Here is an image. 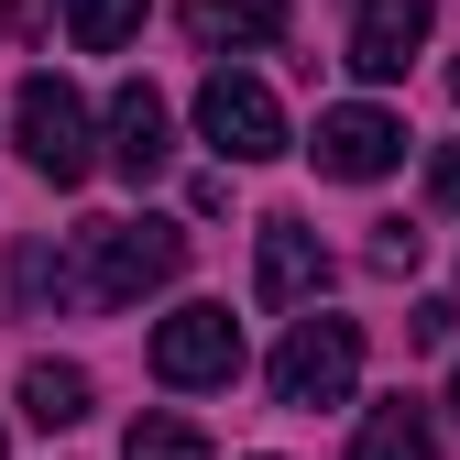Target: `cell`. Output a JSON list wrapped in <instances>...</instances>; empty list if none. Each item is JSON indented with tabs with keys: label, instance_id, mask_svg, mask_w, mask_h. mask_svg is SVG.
I'll list each match as a JSON object with an SVG mask.
<instances>
[{
	"label": "cell",
	"instance_id": "obj_1",
	"mask_svg": "<svg viewBox=\"0 0 460 460\" xmlns=\"http://www.w3.org/2000/svg\"><path fill=\"white\" fill-rule=\"evenodd\" d=\"M176 274H187V230L176 219H88L66 296L77 307H132V296H154V285H176Z\"/></svg>",
	"mask_w": 460,
	"mask_h": 460
},
{
	"label": "cell",
	"instance_id": "obj_16",
	"mask_svg": "<svg viewBox=\"0 0 460 460\" xmlns=\"http://www.w3.org/2000/svg\"><path fill=\"white\" fill-rule=\"evenodd\" d=\"M428 187H438V208H460V143L438 154V176H428Z\"/></svg>",
	"mask_w": 460,
	"mask_h": 460
},
{
	"label": "cell",
	"instance_id": "obj_5",
	"mask_svg": "<svg viewBox=\"0 0 460 460\" xmlns=\"http://www.w3.org/2000/svg\"><path fill=\"white\" fill-rule=\"evenodd\" d=\"M154 373L176 384V394H198V384H230V373H242V318H230L219 296L176 307V318L154 329Z\"/></svg>",
	"mask_w": 460,
	"mask_h": 460
},
{
	"label": "cell",
	"instance_id": "obj_10",
	"mask_svg": "<svg viewBox=\"0 0 460 460\" xmlns=\"http://www.w3.org/2000/svg\"><path fill=\"white\" fill-rule=\"evenodd\" d=\"M285 33V0H187V44L198 55H263Z\"/></svg>",
	"mask_w": 460,
	"mask_h": 460
},
{
	"label": "cell",
	"instance_id": "obj_9",
	"mask_svg": "<svg viewBox=\"0 0 460 460\" xmlns=\"http://www.w3.org/2000/svg\"><path fill=\"white\" fill-rule=\"evenodd\" d=\"M428 44V0H362L351 12V66L362 77H406Z\"/></svg>",
	"mask_w": 460,
	"mask_h": 460
},
{
	"label": "cell",
	"instance_id": "obj_11",
	"mask_svg": "<svg viewBox=\"0 0 460 460\" xmlns=\"http://www.w3.org/2000/svg\"><path fill=\"white\" fill-rule=\"evenodd\" d=\"M351 460H438V428H428V406H417V394L373 406V417H362V438H351Z\"/></svg>",
	"mask_w": 460,
	"mask_h": 460
},
{
	"label": "cell",
	"instance_id": "obj_3",
	"mask_svg": "<svg viewBox=\"0 0 460 460\" xmlns=\"http://www.w3.org/2000/svg\"><path fill=\"white\" fill-rule=\"evenodd\" d=\"M198 143H208L219 164H274V154H285V110H274V88L242 77V66H208V88H198Z\"/></svg>",
	"mask_w": 460,
	"mask_h": 460
},
{
	"label": "cell",
	"instance_id": "obj_13",
	"mask_svg": "<svg viewBox=\"0 0 460 460\" xmlns=\"http://www.w3.org/2000/svg\"><path fill=\"white\" fill-rule=\"evenodd\" d=\"M66 33H77V55H121L143 33V0H66Z\"/></svg>",
	"mask_w": 460,
	"mask_h": 460
},
{
	"label": "cell",
	"instance_id": "obj_18",
	"mask_svg": "<svg viewBox=\"0 0 460 460\" xmlns=\"http://www.w3.org/2000/svg\"><path fill=\"white\" fill-rule=\"evenodd\" d=\"M449 88H460V66H449Z\"/></svg>",
	"mask_w": 460,
	"mask_h": 460
},
{
	"label": "cell",
	"instance_id": "obj_8",
	"mask_svg": "<svg viewBox=\"0 0 460 460\" xmlns=\"http://www.w3.org/2000/svg\"><path fill=\"white\" fill-rule=\"evenodd\" d=\"M164 154H176V110H164V99L132 77L121 99H110V164L143 187V176H164Z\"/></svg>",
	"mask_w": 460,
	"mask_h": 460
},
{
	"label": "cell",
	"instance_id": "obj_7",
	"mask_svg": "<svg viewBox=\"0 0 460 460\" xmlns=\"http://www.w3.org/2000/svg\"><path fill=\"white\" fill-rule=\"evenodd\" d=\"M318 285H329V252H318V230L296 208H274L252 230V296L263 307H318Z\"/></svg>",
	"mask_w": 460,
	"mask_h": 460
},
{
	"label": "cell",
	"instance_id": "obj_6",
	"mask_svg": "<svg viewBox=\"0 0 460 460\" xmlns=\"http://www.w3.org/2000/svg\"><path fill=\"white\" fill-rule=\"evenodd\" d=\"M307 154H318V176H340V187H373V176H394V164H406V121H394V110H373V99H351V110H318Z\"/></svg>",
	"mask_w": 460,
	"mask_h": 460
},
{
	"label": "cell",
	"instance_id": "obj_14",
	"mask_svg": "<svg viewBox=\"0 0 460 460\" xmlns=\"http://www.w3.org/2000/svg\"><path fill=\"white\" fill-rule=\"evenodd\" d=\"M121 460H208V438H198L187 417H164V406H143V417L121 428Z\"/></svg>",
	"mask_w": 460,
	"mask_h": 460
},
{
	"label": "cell",
	"instance_id": "obj_12",
	"mask_svg": "<svg viewBox=\"0 0 460 460\" xmlns=\"http://www.w3.org/2000/svg\"><path fill=\"white\" fill-rule=\"evenodd\" d=\"M88 406H99L88 362H33V373H22V417H33V428H77Z\"/></svg>",
	"mask_w": 460,
	"mask_h": 460
},
{
	"label": "cell",
	"instance_id": "obj_15",
	"mask_svg": "<svg viewBox=\"0 0 460 460\" xmlns=\"http://www.w3.org/2000/svg\"><path fill=\"white\" fill-rule=\"evenodd\" d=\"M417 242H428V230H406V219H373V274H417Z\"/></svg>",
	"mask_w": 460,
	"mask_h": 460
},
{
	"label": "cell",
	"instance_id": "obj_4",
	"mask_svg": "<svg viewBox=\"0 0 460 460\" xmlns=\"http://www.w3.org/2000/svg\"><path fill=\"white\" fill-rule=\"evenodd\" d=\"M351 384H362V329L351 318H296V329H285V351H274V394H285V406L318 417Z\"/></svg>",
	"mask_w": 460,
	"mask_h": 460
},
{
	"label": "cell",
	"instance_id": "obj_17",
	"mask_svg": "<svg viewBox=\"0 0 460 460\" xmlns=\"http://www.w3.org/2000/svg\"><path fill=\"white\" fill-rule=\"evenodd\" d=\"M449 406H460V373H449Z\"/></svg>",
	"mask_w": 460,
	"mask_h": 460
},
{
	"label": "cell",
	"instance_id": "obj_2",
	"mask_svg": "<svg viewBox=\"0 0 460 460\" xmlns=\"http://www.w3.org/2000/svg\"><path fill=\"white\" fill-rule=\"evenodd\" d=\"M12 143H22L33 176H55V187H77L88 164H99V143H88V99H77L66 77H22V88H12Z\"/></svg>",
	"mask_w": 460,
	"mask_h": 460
}]
</instances>
